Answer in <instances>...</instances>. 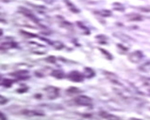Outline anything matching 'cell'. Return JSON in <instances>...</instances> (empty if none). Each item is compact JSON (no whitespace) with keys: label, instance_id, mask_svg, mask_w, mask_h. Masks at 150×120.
<instances>
[{"label":"cell","instance_id":"cell-1","mask_svg":"<svg viewBox=\"0 0 150 120\" xmlns=\"http://www.w3.org/2000/svg\"><path fill=\"white\" fill-rule=\"evenodd\" d=\"M76 104L79 106H91L93 104V100L91 98L87 96H79L75 98Z\"/></svg>","mask_w":150,"mask_h":120},{"label":"cell","instance_id":"cell-2","mask_svg":"<svg viewBox=\"0 0 150 120\" xmlns=\"http://www.w3.org/2000/svg\"><path fill=\"white\" fill-rule=\"evenodd\" d=\"M45 93L46 96L48 97L50 100H54V98H57L59 95V88L55 87H47L45 88Z\"/></svg>","mask_w":150,"mask_h":120},{"label":"cell","instance_id":"cell-3","mask_svg":"<svg viewBox=\"0 0 150 120\" xmlns=\"http://www.w3.org/2000/svg\"><path fill=\"white\" fill-rule=\"evenodd\" d=\"M144 54L141 51H135V52H132L128 55V58L132 62V63H138L139 61L143 59Z\"/></svg>","mask_w":150,"mask_h":120},{"label":"cell","instance_id":"cell-4","mask_svg":"<svg viewBox=\"0 0 150 120\" xmlns=\"http://www.w3.org/2000/svg\"><path fill=\"white\" fill-rule=\"evenodd\" d=\"M68 78H69L73 82H82L84 76L79 73V71H72L68 75Z\"/></svg>","mask_w":150,"mask_h":120},{"label":"cell","instance_id":"cell-5","mask_svg":"<svg viewBox=\"0 0 150 120\" xmlns=\"http://www.w3.org/2000/svg\"><path fill=\"white\" fill-rule=\"evenodd\" d=\"M20 12H22V13L25 15V16H27L28 17L29 19L32 20L33 22H35V23H39V21H38V19L36 18L35 16H34L30 11H29L28 10H27V8H20Z\"/></svg>","mask_w":150,"mask_h":120},{"label":"cell","instance_id":"cell-6","mask_svg":"<svg viewBox=\"0 0 150 120\" xmlns=\"http://www.w3.org/2000/svg\"><path fill=\"white\" fill-rule=\"evenodd\" d=\"M113 36H114V37H116L117 38H119V40H123V41H126V42L132 40V38H131L130 37H128V36L125 35V34H124V33H121V32H114V33H113Z\"/></svg>","mask_w":150,"mask_h":120},{"label":"cell","instance_id":"cell-7","mask_svg":"<svg viewBox=\"0 0 150 120\" xmlns=\"http://www.w3.org/2000/svg\"><path fill=\"white\" fill-rule=\"evenodd\" d=\"M23 114L25 115H28V117H42V115H45L44 113H42V112L31 111V110H25L23 111Z\"/></svg>","mask_w":150,"mask_h":120},{"label":"cell","instance_id":"cell-8","mask_svg":"<svg viewBox=\"0 0 150 120\" xmlns=\"http://www.w3.org/2000/svg\"><path fill=\"white\" fill-rule=\"evenodd\" d=\"M15 77H17L18 79H28V72L27 70H21V71H18L16 72L14 74Z\"/></svg>","mask_w":150,"mask_h":120},{"label":"cell","instance_id":"cell-9","mask_svg":"<svg viewBox=\"0 0 150 120\" xmlns=\"http://www.w3.org/2000/svg\"><path fill=\"white\" fill-rule=\"evenodd\" d=\"M65 4L68 6V8H69V10L72 11V12H74V13H79V10L76 8V7L74 5V4H72L70 1H68V0H65Z\"/></svg>","mask_w":150,"mask_h":120},{"label":"cell","instance_id":"cell-10","mask_svg":"<svg viewBox=\"0 0 150 120\" xmlns=\"http://www.w3.org/2000/svg\"><path fill=\"white\" fill-rule=\"evenodd\" d=\"M84 75L86 76L87 78H92V77L95 76V71L90 68H84Z\"/></svg>","mask_w":150,"mask_h":120},{"label":"cell","instance_id":"cell-11","mask_svg":"<svg viewBox=\"0 0 150 120\" xmlns=\"http://www.w3.org/2000/svg\"><path fill=\"white\" fill-rule=\"evenodd\" d=\"M127 18L129 21H132V22H136V21H142L143 20V17L141 15L138 14H130L127 16Z\"/></svg>","mask_w":150,"mask_h":120},{"label":"cell","instance_id":"cell-12","mask_svg":"<svg viewBox=\"0 0 150 120\" xmlns=\"http://www.w3.org/2000/svg\"><path fill=\"white\" fill-rule=\"evenodd\" d=\"M81 92V90L78 87H70L69 89H67V94L70 95H75V94H79Z\"/></svg>","mask_w":150,"mask_h":120},{"label":"cell","instance_id":"cell-13","mask_svg":"<svg viewBox=\"0 0 150 120\" xmlns=\"http://www.w3.org/2000/svg\"><path fill=\"white\" fill-rule=\"evenodd\" d=\"M100 117L103 118H106V119H112V118H117V117H115L113 114H110L108 113H105V112H100Z\"/></svg>","mask_w":150,"mask_h":120},{"label":"cell","instance_id":"cell-14","mask_svg":"<svg viewBox=\"0 0 150 120\" xmlns=\"http://www.w3.org/2000/svg\"><path fill=\"white\" fill-rule=\"evenodd\" d=\"M52 76L56 77V78H58V79H62L64 77V74H63V72L61 70H54L52 72Z\"/></svg>","mask_w":150,"mask_h":120},{"label":"cell","instance_id":"cell-15","mask_svg":"<svg viewBox=\"0 0 150 120\" xmlns=\"http://www.w3.org/2000/svg\"><path fill=\"white\" fill-rule=\"evenodd\" d=\"M96 13L101 15V16H104V17H109V16L111 15V12L110 10H102L97 11Z\"/></svg>","mask_w":150,"mask_h":120},{"label":"cell","instance_id":"cell-16","mask_svg":"<svg viewBox=\"0 0 150 120\" xmlns=\"http://www.w3.org/2000/svg\"><path fill=\"white\" fill-rule=\"evenodd\" d=\"M99 50H100V52H102V54H104L105 57H106L107 58H108L109 60H111V59H112V57H111V55H110V54H109V52H108V51H106V50L102 49V48H100Z\"/></svg>","mask_w":150,"mask_h":120},{"label":"cell","instance_id":"cell-17","mask_svg":"<svg viewBox=\"0 0 150 120\" xmlns=\"http://www.w3.org/2000/svg\"><path fill=\"white\" fill-rule=\"evenodd\" d=\"M12 83H13V81H12V80L6 79V80L3 81V85H5V87H10L11 85L12 84Z\"/></svg>","mask_w":150,"mask_h":120},{"label":"cell","instance_id":"cell-18","mask_svg":"<svg viewBox=\"0 0 150 120\" xmlns=\"http://www.w3.org/2000/svg\"><path fill=\"white\" fill-rule=\"evenodd\" d=\"M53 45L56 49H62L63 48V44L62 43V42H59V41H55L53 42Z\"/></svg>","mask_w":150,"mask_h":120},{"label":"cell","instance_id":"cell-19","mask_svg":"<svg viewBox=\"0 0 150 120\" xmlns=\"http://www.w3.org/2000/svg\"><path fill=\"white\" fill-rule=\"evenodd\" d=\"M116 6H118V8H114L115 10H120V11H124L125 10V8H124V6L123 5H121V4H118V3H116V4H113V7H116Z\"/></svg>","mask_w":150,"mask_h":120},{"label":"cell","instance_id":"cell-20","mask_svg":"<svg viewBox=\"0 0 150 120\" xmlns=\"http://www.w3.org/2000/svg\"><path fill=\"white\" fill-rule=\"evenodd\" d=\"M8 102V100L6 98H4L3 96L0 95V105H4Z\"/></svg>","mask_w":150,"mask_h":120},{"label":"cell","instance_id":"cell-21","mask_svg":"<svg viewBox=\"0 0 150 120\" xmlns=\"http://www.w3.org/2000/svg\"><path fill=\"white\" fill-rule=\"evenodd\" d=\"M139 10L144 12H150V7H143V8H140Z\"/></svg>","mask_w":150,"mask_h":120},{"label":"cell","instance_id":"cell-22","mask_svg":"<svg viewBox=\"0 0 150 120\" xmlns=\"http://www.w3.org/2000/svg\"><path fill=\"white\" fill-rule=\"evenodd\" d=\"M55 59H56V58H55L54 57H49L46 60H47L48 62H52V63H54V62H55Z\"/></svg>","mask_w":150,"mask_h":120},{"label":"cell","instance_id":"cell-23","mask_svg":"<svg viewBox=\"0 0 150 120\" xmlns=\"http://www.w3.org/2000/svg\"><path fill=\"white\" fill-rule=\"evenodd\" d=\"M0 119H6V117L1 112H0Z\"/></svg>","mask_w":150,"mask_h":120},{"label":"cell","instance_id":"cell-24","mask_svg":"<svg viewBox=\"0 0 150 120\" xmlns=\"http://www.w3.org/2000/svg\"><path fill=\"white\" fill-rule=\"evenodd\" d=\"M2 34H3V30L0 29V36H2Z\"/></svg>","mask_w":150,"mask_h":120},{"label":"cell","instance_id":"cell-25","mask_svg":"<svg viewBox=\"0 0 150 120\" xmlns=\"http://www.w3.org/2000/svg\"><path fill=\"white\" fill-rule=\"evenodd\" d=\"M149 94H150V90H149Z\"/></svg>","mask_w":150,"mask_h":120}]
</instances>
